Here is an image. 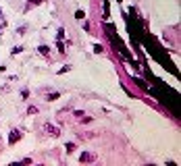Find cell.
I'll use <instances>...</instances> for the list:
<instances>
[{
  "mask_svg": "<svg viewBox=\"0 0 181 166\" xmlns=\"http://www.w3.org/2000/svg\"><path fill=\"white\" fill-rule=\"evenodd\" d=\"M44 131L48 133V135H52V137H58L61 135V129L54 127V124H50V123H44Z\"/></svg>",
  "mask_w": 181,
  "mask_h": 166,
  "instance_id": "6da1fadb",
  "label": "cell"
},
{
  "mask_svg": "<svg viewBox=\"0 0 181 166\" xmlns=\"http://www.w3.org/2000/svg\"><path fill=\"white\" fill-rule=\"evenodd\" d=\"M21 137H23V133L19 131V129H13V131H11V135H8V143H11V145L17 143V141H19Z\"/></svg>",
  "mask_w": 181,
  "mask_h": 166,
  "instance_id": "7a4b0ae2",
  "label": "cell"
},
{
  "mask_svg": "<svg viewBox=\"0 0 181 166\" xmlns=\"http://www.w3.org/2000/svg\"><path fill=\"white\" fill-rule=\"evenodd\" d=\"M92 160H96V156H94V154H90V152H84L81 154V156H79V162H92Z\"/></svg>",
  "mask_w": 181,
  "mask_h": 166,
  "instance_id": "3957f363",
  "label": "cell"
},
{
  "mask_svg": "<svg viewBox=\"0 0 181 166\" xmlns=\"http://www.w3.org/2000/svg\"><path fill=\"white\" fill-rule=\"evenodd\" d=\"M38 52H40L42 56H48V54H50V48L46 46V44H44V46H40V48H38Z\"/></svg>",
  "mask_w": 181,
  "mask_h": 166,
  "instance_id": "277c9868",
  "label": "cell"
},
{
  "mask_svg": "<svg viewBox=\"0 0 181 166\" xmlns=\"http://www.w3.org/2000/svg\"><path fill=\"white\" fill-rule=\"evenodd\" d=\"M21 98H23V100H27V98H29V90H27V87H21Z\"/></svg>",
  "mask_w": 181,
  "mask_h": 166,
  "instance_id": "5b68a950",
  "label": "cell"
},
{
  "mask_svg": "<svg viewBox=\"0 0 181 166\" xmlns=\"http://www.w3.org/2000/svg\"><path fill=\"white\" fill-rule=\"evenodd\" d=\"M23 52V46H15L13 50H11V54H21Z\"/></svg>",
  "mask_w": 181,
  "mask_h": 166,
  "instance_id": "8992f818",
  "label": "cell"
},
{
  "mask_svg": "<svg viewBox=\"0 0 181 166\" xmlns=\"http://www.w3.org/2000/svg\"><path fill=\"white\" fill-rule=\"evenodd\" d=\"M25 31H27V27H25V25H21V27L17 29V35H25Z\"/></svg>",
  "mask_w": 181,
  "mask_h": 166,
  "instance_id": "52a82bcc",
  "label": "cell"
},
{
  "mask_svg": "<svg viewBox=\"0 0 181 166\" xmlns=\"http://www.w3.org/2000/svg\"><path fill=\"white\" fill-rule=\"evenodd\" d=\"M56 48L61 50V54H65V46H63V42H61V40L56 42Z\"/></svg>",
  "mask_w": 181,
  "mask_h": 166,
  "instance_id": "ba28073f",
  "label": "cell"
},
{
  "mask_svg": "<svg viewBox=\"0 0 181 166\" xmlns=\"http://www.w3.org/2000/svg\"><path fill=\"white\" fill-rule=\"evenodd\" d=\"M63 37H65V29L61 27V29H58V33H56V40H63Z\"/></svg>",
  "mask_w": 181,
  "mask_h": 166,
  "instance_id": "9c48e42d",
  "label": "cell"
},
{
  "mask_svg": "<svg viewBox=\"0 0 181 166\" xmlns=\"http://www.w3.org/2000/svg\"><path fill=\"white\" fill-rule=\"evenodd\" d=\"M65 147H67V152H75V143H67V145H65Z\"/></svg>",
  "mask_w": 181,
  "mask_h": 166,
  "instance_id": "30bf717a",
  "label": "cell"
},
{
  "mask_svg": "<svg viewBox=\"0 0 181 166\" xmlns=\"http://www.w3.org/2000/svg\"><path fill=\"white\" fill-rule=\"evenodd\" d=\"M27 114H38V108H35V106H29V108H27Z\"/></svg>",
  "mask_w": 181,
  "mask_h": 166,
  "instance_id": "8fae6325",
  "label": "cell"
},
{
  "mask_svg": "<svg viewBox=\"0 0 181 166\" xmlns=\"http://www.w3.org/2000/svg\"><path fill=\"white\" fill-rule=\"evenodd\" d=\"M58 96H61V94H56V91H54V94H50V96H48V100H50V102H52V100H58Z\"/></svg>",
  "mask_w": 181,
  "mask_h": 166,
  "instance_id": "7c38bea8",
  "label": "cell"
},
{
  "mask_svg": "<svg viewBox=\"0 0 181 166\" xmlns=\"http://www.w3.org/2000/svg\"><path fill=\"white\" fill-rule=\"evenodd\" d=\"M75 17H77V19H84V17H85V13H84V11H77V13H75Z\"/></svg>",
  "mask_w": 181,
  "mask_h": 166,
  "instance_id": "4fadbf2b",
  "label": "cell"
},
{
  "mask_svg": "<svg viewBox=\"0 0 181 166\" xmlns=\"http://www.w3.org/2000/svg\"><path fill=\"white\" fill-rule=\"evenodd\" d=\"M29 2H31V4H42L44 0H29Z\"/></svg>",
  "mask_w": 181,
  "mask_h": 166,
  "instance_id": "5bb4252c",
  "label": "cell"
}]
</instances>
